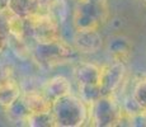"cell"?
Instances as JSON below:
<instances>
[{
    "mask_svg": "<svg viewBox=\"0 0 146 127\" xmlns=\"http://www.w3.org/2000/svg\"><path fill=\"white\" fill-rule=\"evenodd\" d=\"M52 112L57 126L79 127L89 118V104L83 98L67 94L53 102Z\"/></svg>",
    "mask_w": 146,
    "mask_h": 127,
    "instance_id": "6da1fadb",
    "label": "cell"
},
{
    "mask_svg": "<svg viewBox=\"0 0 146 127\" xmlns=\"http://www.w3.org/2000/svg\"><path fill=\"white\" fill-rule=\"evenodd\" d=\"M109 15L108 0H76L74 27L76 31L99 29Z\"/></svg>",
    "mask_w": 146,
    "mask_h": 127,
    "instance_id": "7a4b0ae2",
    "label": "cell"
},
{
    "mask_svg": "<svg viewBox=\"0 0 146 127\" xmlns=\"http://www.w3.org/2000/svg\"><path fill=\"white\" fill-rule=\"evenodd\" d=\"M26 21L29 25L32 37L37 42V45L55 43L62 38L60 31V21L42 5L36 13L27 17Z\"/></svg>",
    "mask_w": 146,
    "mask_h": 127,
    "instance_id": "3957f363",
    "label": "cell"
},
{
    "mask_svg": "<svg viewBox=\"0 0 146 127\" xmlns=\"http://www.w3.org/2000/svg\"><path fill=\"white\" fill-rule=\"evenodd\" d=\"M100 70L102 67L92 63H81L75 69V79L79 84L80 98L88 104H92L102 97L99 88Z\"/></svg>",
    "mask_w": 146,
    "mask_h": 127,
    "instance_id": "277c9868",
    "label": "cell"
},
{
    "mask_svg": "<svg viewBox=\"0 0 146 127\" xmlns=\"http://www.w3.org/2000/svg\"><path fill=\"white\" fill-rule=\"evenodd\" d=\"M123 108L112 95H102L89 104V120L94 126H118Z\"/></svg>",
    "mask_w": 146,
    "mask_h": 127,
    "instance_id": "5b68a950",
    "label": "cell"
},
{
    "mask_svg": "<svg viewBox=\"0 0 146 127\" xmlns=\"http://www.w3.org/2000/svg\"><path fill=\"white\" fill-rule=\"evenodd\" d=\"M76 49L65 42L62 38L55 43L50 45H38L37 55L42 63L47 65L60 64L65 60H69L75 55Z\"/></svg>",
    "mask_w": 146,
    "mask_h": 127,
    "instance_id": "8992f818",
    "label": "cell"
},
{
    "mask_svg": "<svg viewBox=\"0 0 146 127\" xmlns=\"http://www.w3.org/2000/svg\"><path fill=\"white\" fill-rule=\"evenodd\" d=\"M126 75V65L122 63H116L104 65L100 70L99 88L102 95H112L121 86Z\"/></svg>",
    "mask_w": 146,
    "mask_h": 127,
    "instance_id": "52a82bcc",
    "label": "cell"
},
{
    "mask_svg": "<svg viewBox=\"0 0 146 127\" xmlns=\"http://www.w3.org/2000/svg\"><path fill=\"white\" fill-rule=\"evenodd\" d=\"M21 102L28 112V116L47 113V112L52 111L53 107V102L48 99L42 90H32V92L22 93Z\"/></svg>",
    "mask_w": 146,
    "mask_h": 127,
    "instance_id": "ba28073f",
    "label": "cell"
},
{
    "mask_svg": "<svg viewBox=\"0 0 146 127\" xmlns=\"http://www.w3.org/2000/svg\"><path fill=\"white\" fill-rule=\"evenodd\" d=\"M103 45L102 36L98 29L76 31L74 38V47L80 53H95Z\"/></svg>",
    "mask_w": 146,
    "mask_h": 127,
    "instance_id": "9c48e42d",
    "label": "cell"
},
{
    "mask_svg": "<svg viewBox=\"0 0 146 127\" xmlns=\"http://www.w3.org/2000/svg\"><path fill=\"white\" fill-rule=\"evenodd\" d=\"M21 86L14 80L12 74L0 79V106L3 108H10L21 98Z\"/></svg>",
    "mask_w": 146,
    "mask_h": 127,
    "instance_id": "30bf717a",
    "label": "cell"
},
{
    "mask_svg": "<svg viewBox=\"0 0 146 127\" xmlns=\"http://www.w3.org/2000/svg\"><path fill=\"white\" fill-rule=\"evenodd\" d=\"M108 51L113 61L126 65L132 56V43L125 36H116L109 41Z\"/></svg>",
    "mask_w": 146,
    "mask_h": 127,
    "instance_id": "8fae6325",
    "label": "cell"
},
{
    "mask_svg": "<svg viewBox=\"0 0 146 127\" xmlns=\"http://www.w3.org/2000/svg\"><path fill=\"white\" fill-rule=\"evenodd\" d=\"M1 17L4 18L5 25L9 32V37L17 41H24L26 38V25L27 21L22 15L14 13L9 7L3 12Z\"/></svg>",
    "mask_w": 146,
    "mask_h": 127,
    "instance_id": "7c38bea8",
    "label": "cell"
},
{
    "mask_svg": "<svg viewBox=\"0 0 146 127\" xmlns=\"http://www.w3.org/2000/svg\"><path fill=\"white\" fill-rule=\"evenodd\" d=\"M42 92L46 94V97L52 102L57 100L58 98L64 97V95L71 94V85L70 81L67 80L65 76H53V78L48 79L42 86Z\"/></svg>",
    "mask_w": 146,
    "mask_h": 127,
    "instance_id": "4fadbf2b",
    "label": "cell"
},
{
    "mask_svg": "<svg viewBox=\"0 0 146 127\" xmlns=\"http://www.w3.org/2000/svg\"><path fill=\"white\" fill-rule=\"evenodd\" d=\"M42 1L43 0H9L8 7L14 13L22 15L23 18H27L40 9Z\"/></svg>",
    "mask_w": 146,
    "mask_h": 127,
    "instance_id": "5bb4252c",
    "label": "cell"
},
{
    "mask_svg": "<svg viewBox=\"0 0 146 127\" xmlns=\"http://www.w3.org/2000/svg\"><path fill=\"white\" fill-rule=\"evenodd\" d=\"M27 126L32 127H53L57 126L56 118L53 116V112H47V113H38V114H29L26 121Z\"/></svg>",
    "mask_w": 146,
    "mask_h": 127,
    "instance_id": "9a60e30c",
    "label": "cell"
},
{
    "mask_svg": "<svg viewBox=\"0 0 146 127\" xmlns=\"http://www.w3.org/2000/svg\"><path fill=\"white\" fill-rule=\"evenodd\" d=\"M132 98L142 111H146V75L136 81V85L132 92Z\"/></svg>",
    "mask_w": 146,
    "mask_h": 127,
    "instance_id": "2e32d148",
    "label": "cell"
},
{
    "mask_svg": "<svg viewBox=\"0 0 146 127\" xmlns=\"http://www.w3.org/2000/svg\"><path fill=\"white\" fill-rule=\"evenodd\" d=\"M8 45H9V32L5 25L4 18L0 15V53L5 50Z\"/></svg>",
    "mask_w": 146,
    "mask_h": 127,
    "instance_id": "e0dca14e",
    "label": "cell"
},
{
    "mask_svg": "<svg viewBox=\"0 0 146 127\" xmlns=\"http://www.w3.org/2000/svg\"><path fill=\"white\" fill-rule=\"evenodd\" d=\"M137 121H140V125L142 126H146V111H142L141 113L133 116V126H135V122H137Z\"/></svg>",
    "mask_w": 146,
    "mask_h": 127,
    "instance_id": "ac0fdd59",
    "label": "cell"
},
{
    "mask_svg": "<svg viewBox=\"0 0 146 127\" xmlns=\"http://www.w3.org/2000/svg\"><path fill=\"white\" fill-rule=\"evenodd\" d=\"M8 4H9V0H0V15L8 8Z\"/></svg>",
    "mask_w": 146,
    "mask_h": 127,
    "instance_id": "d6986e66",
    "label": "cell"
},
{
    "mask_svg": "<svg viewBox=\"0 0 146 127\" xmlns=\"http://www.w3.org/2000/svg\"><path fill=\"white\" fill-rule=\"evenodd\" d=\"M140 3H141V5H142V8L146 10V0H140Z\"/></svg>",
    "mask_w": 146,
    "mask_h": 127,
    "instance_id": "ffe728a7",
    "label": "cell"
},
{
    "mask_svg": "<svg viewBox=\"0 0 146 127\" xmlns=\"http://www.w3.org/2000/svg\"><path fill=\"white\" fill-rule=\"evenodd\" d=\"M75 1H76V0H75Z\"/></svg>",
    "mask_w": 146,
    "mask_h": 127,
    "instance_id": "44dd1931",
    "label": "cell"
}]
</instances>
